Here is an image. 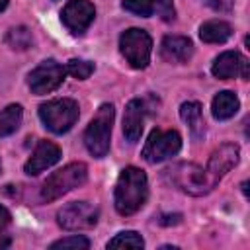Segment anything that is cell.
I'll return each instance as SVG.
<instances>
[{
    "mask_svg": "<svg viewBox=\"0 0 250 250\" xmlns=\"http://www.w3.org/2000/svg\"><path fill=\"white\" fill-rule=\"evenodd\" d=\"M148 197V182L146 174L141 168L127 166L121 170L115 184V209L119 215L129 217L137 213Z\"/></svg>",
    "mask_w": 250,
    "mask_h": 250,
    "instance_id": "cell-1",
    "label": "cell"
},
{
    "mask_svg": "<svg viewBox=\"0 0 250 250\" xmlns=\"http://www.w3.org/2000/svg\"><path fill=\"white\" fill-rule=\"evenodd\" d=\"M164 178L180 191H184L188 195H195V197L205 195L215 188V184L207 176L205 168H201L199 164H193V162H178V164L168 166L164 170Z\"/></svg>",
    "mask_w": 250,
    "mask_h": 250,
    "instance_id": "cell-2",
    "label": "cell"
},
{
    "mask_svg": "<svg viewBox=\"0 0 250 250\" xmlns=\"http://www.w3.org/2000/svg\"><path fill=\"white\" fill-rule=\"evenodd\" d=\"M88 178V166L84 162H70L66 166H62L61 170L53 172L43 188H41V197L45 201H55L59 199L61 195L80 188Z\"/></svg>",
    "mask_w": 250,
    "mask_h": 250,
    "instance_id": "cell-3",
    "label": "cell"
},
{
    "mask_svg": "<svg viewBox=\"0 0 250 250\" xmlns=\"http://www.w3.org/2000/svg\"><path fill=\"white\" fill-rule=\"evenodd\" d=\"M115 109L111 104H102L90 125L84 133V145L88 152L96 158H102L109 150V139H111V125H113Z\"/></svg>",
    "mask_w": 250,
    "mask_h": 250,
    "instance_id": "cell-4",
    "label": "cell"
},
{
    "mask_svg": "<svg viewBox=\"0 0 250 250\" xmlns=\"http://www.w3.org/2000/svg\"><path fill=\"white\" fill-rule=\"evenodd\" d=\"M78 104L70 98H59V100H49L39 105V119L43 125L57 133L62 135L66 133L78 119Z\"/></svg>",
    "mask_w": 250,
    "mask_h": 250,
    "instance_id": "cell-5",
    "label": "cell"
},
{
    "mask_svg": "<svg viewBox=\"0 0 250 250\" xmlns=\"http://www.w3.org/2000/svg\"><path fill=\"white\" fill-rule=\"evenodd\" d=\"M119 49L125 61L133 68H145L150 62V53H152V39L145 29L131 27L121 33L119 37Z\"/></svg>",
    "mask_w": 250,
    "mask_h": 250,
    "instance_id": "cell-6",
    "label": "cell"
},
{
    "mask_svg": "<svg viewBox=\"0 0 250 250\" xmlns=\"http://www.w3.org/2000/svg\"><path fill=\"white\" fill-rule=\"evenodd\" d=\"M180 148H182V137L178 131L152 129L143 146V158L150 164H156L178 154Z\"/></svg>",
    "mask_w": 250,
    "mask_h": 250,
    "instance_id": "cell-7",
    "label": "cell"
},
{
    "mask_svg": "<svg viewBox=\"0 0 250 250\" xmlns=\"http://www.w3.org/2000/svg\"><path fill=\"white\" fill-rule=\"evenodd\" d=\"M100 211L96 205L88 203V201H72L68 205H64L59 213H57V221L62 229L66 230H84V229H92L98 223Z\"/></svg>",
    "mask_w": 250,
    "mask_h": 250,
    "instance_id": "cell-8",
    "label": "cell"
},
{
    "mask_svg": "<svg viewBox=\"0 0 250 250\" xmlns=\"http://www.w3.org/2000/svg\"><path fill=\"white\" fill-rule=\"evenodd\" d=\"M64 74H66V68L62 64H59L57 61L53 59H47L43 61L37 68H33L27 76V84H29V90L37 96H43V94H49L53 90H57L62 80H64Z\"/></svg>",
    "mask_w": 250,
    "mask_h": 250,
    "instance_id": "cell-9",
    "label": "cell"
},
{
    "mask_svg": "<svg viewBox=\"0 0 250 250\" xmlns=\"http://www.w3.org/2000/svg\"><path fill=\"white\" fill-rule=\"evenodd\" d=\"M94 16H96V8L88 0H70L61 12V20L64 27L74 35L84 33L94 21Z\"/></svg>",
    "mask_w": 250,
    "mask_h": 250,
    "instance_id": "cell-10",
    "label": "cell"
},
{
    "mask_svg": "<svg viewBox=\"0 0 250 250\" xmlns=\"http://www.w3.org/2000/svg\"><path fill=\"white\" fill-rule=\"evenodd\" d=\"M238 158H240V148L232 143H225L221 145L219 148H215L209 156V162H207V176L211 178V182L217 186L219 180L229 172L232 170L236 164H238Z\"/></svg>",
    "mask_w": 250,
    "mask_h": 250,
    "instance_id": "cell-11",
    "label": "cell"
},
{
    "mask_svg": "<svg viewBox=\"0 0 250 250\" xmlns=\"http://www.w3.org/2000/svg\"><path fill=\"white\" fill-rule=\"evenodd\" d=\"M211 72L215 78H221V80H229V78L248 80V74H250L248 59L244 55H240L238 51H225L215 59Z\"/></svg>",
    "mask_w": 250,
    "mask_h": 250,
    "instance_id": "cell-12",
    "label": "cell"
},
{
    "mask_svg": "<svg viewBox=\"0 0 250 250\" xmlns=\"http://www.w3.org/2000/svg\"><path fill=\"white\" fill-rule=\"evenodd\" d=\"M121 8L133 16H141V18L160 16L166 21L172 20L176 14L172 0H123Z\"/></svg>",
    "mask_w": 250,
    "mask_h": 250,
    "instance_id": "cell-13",
    "label": "cell"
},
{
    "mask_svg": "<svg viewBox=\"0 0 250 250\" xmlns=\"http://www.w3.org/2000/svg\"><path fill=\"white\" fill-rule=\"evenodd\" d=\"M59 160H61V148L51 141H39L35 150H33V154L25 162L23 170H25L27 176H37L39 172L51 168Z\"/></svg>",
    "mask_w": 250,
    "mask_h": 250,
    "instance_id": "cell-14",
    "label": "cell"
},
{
    "mask_svg": "<svg viewBox=\"0 0 250 250\" xmlns=\"http://www.w3.org/2000/svg\"><path fill=\"white\" fill-rule=\"evenodd\" d=\"M193 55V43L184 35H166L160 43V57L166 62L182 64Z\"/></svg>",
    "mask_w": 250,
    "mask_h": 250,
    "instance_id": "cell-15",
    "label": "cell"
},
{
    "mask_svg": "<svg viewBox=\"0 0 250 250\" xmlns=\"http://www.w3.org/2000/svg\"><path fill=\"white\" fill-rule=\"evenodd\" d=\"M145 102L143 100H131L125 105V113H123V135L129 143H137L141 139L143 133V125H145Z\"/></svg>",
    "mask_w": 250,
    "mask_h": 250,
    "instance_id": "cell-16",
    "label": "cell"
},
{
    "mask_svg": "<svg viewBox=\"0 0 250 250\" xmlns=\"http://www.w3.org/2000/svg\"><path fill=\"white\" fill-rule=\"evenodd\" d=\"M180 115L188 123L191 139L193 141H201L203 135H205V119H203L201 104L199 102H186V104H182L180 105Z\"/></svg>",
    "mask_w": 250,
    "mask_h": 250,
    "instance_id": "cell-17",
    "label": "cell"
},
{
    "mask_svg": "<svg viewBox=\"0 0 250 250\" xmlns=\"http://www.w3.org/2000/svg\"><path fill=\"white\" fill-rule=\"evenodd\" d=\"M240 109V102L236 98L234 92H219L215 98H213V104H211V111H213V117L219 119V121H225V119H230L236 111Z\"/></svg>",
    "mask_w": 250,
    "mask_h": 250,
    "instance_id": "cell-18",
    "label": "cell"
},
{
    "mask_svg": "<svg viewBox=\"0 0 250 250\" xmlns=\"http://www.w3.org/2000/svg\"><path fill=\"white\" fill-rule=\"evenodd\" d=\"M230 35L232 27L223 20H211L199 27V37L205 43H225L227 39H230Z\"/></svg>",
    "mask_w": 250,
    "mask_h": 250,
    "instance_id": "cell-19",
    "label": "cell"
},
{
    "mask_svg": "<svg viewBox=\"0 0 250 250\" xmlns=\"http://www.w3.org/2000/svg\"><path fill=\"white\" fill-rule=\"evenodd\" d=\"M21 117H23V109L18 104H10L8 107L0 109V137L12 135L20 127Z\"/></svg>",
    "mask_w": 250,
    "mask_h": 250,
    "instance_id": "cell-20",
    "label": "cell"
},
{
    "mask_svg": "<svg viewBox=\"0 0 250 250\" xmlns=\"http://www.w3.org/2000/svg\"><path fill=\"white\" fill-rule=\"evenodd\" d=\"M6 43L12 47V49H18V51H25L31 47L33 43V37H31V31L23 25L20 27H12L6 35Z\"/></svg>",
    "mask_w": 250,
    "mask_h": 250,
    "instance_id": "cell-21",
    "label": "cell"
},
{
    "mask_svg": "<svg viewBox=\"0 0 250 250\" xmlns=\"http://www.w3.org/2000/svg\"><path fill=\"white\" fill-rule=\"evenodd\" d=\"M143 246H145V240H143L141 234L135 232V230L119 232V234H115V236L107 242V248H143Z\"/></svg>",
    "mask_w": 250,
    "mask_h": 250,
    "instance_id": "cell-22",
    "label": "cell"
},
{
    "mask_svg": "<svg viewBox=\"0 0 250 250\" xmlns=\"http://www.w3.org/2000/svg\"><path fill=\"white\" fill-rule=\"evenodd\" d=\"M64 68H66V72H68L70 76H74V78H78V80H86V78L94 72V64H92L90 61H80V59L68 61V64H66Z\"/></svg>",
    "mask_w": 250,
    "mask_h": 250,
    "instance_id": "cell-23",
    "label": "cell"
},
{
    "mask_svg": "<svg viewBox=\"0 0 250 250\" xmlns=\"http://www.w3.org/2000/svg\"><path fill=\"white\" fill-rule=\"evenodd\" d=\"M90 246V240L86 236H80V234H72V236H64L57 242L51 244L53 250L57 248H88Z\"/></svg>",
    "mask_w": 250,
    "mask_h": 250,
    "instance_id": "cell-24",
    "label": "cell"
},
{
    "mask_svg": "<svg viewBox=\"0 0 250 250\" xmlns=\"http://www.w3.org/2000/svg\"><path fill=\"white\" fill-rule=\"evenodd\" d=\"M205 6L213 8L215 12H230L234 6V0H201Z\"/></svg>",
    "mask_w": 250,
    "mask_h": 250,
    "instance_id": "cell-25",
    "label": "cell"
},
{
    "mask_svg": "<svg viewBox=\"0 0 250 250\" xmlns=\"http://www.w3.org/2000/svg\"><path fill=\"white\" fill-rule=\"evenodd\" d=\"M10 221H12V215H10V211H8L4 205H0V232H4V230L8 229Z\"/></svg>",
    "mask_w": 250,
    "mask_h": 250,
    "instance_id": "cell-26",
    "label": "cell"
},
{
    "mask_svg": "<svg viewBox=\"0 0 250 250\" xmlns=\"http://www.w3.org/2000/svg\"><path fill=\"white\" fill-rule=\"evenodd\" d=\"M180 221H182V215H180V213H174V215H162L160 225H178Z\"/></svg>",
    "mask_w": 250,
    "mask_h": 250,
    "instance_id": "cell-27",
    "label": "cell"
},
{
    "mask_svg": "<svg viewBox=\"0 0 250 250\" xmlns=\"http://www.w3.org/2000/svg\"><path fill=\"white\" fill-rule=\"evenodd\" d=\"M10 246V238H0V248H8Z\"/></svg>",
    "mask_w": 250,
    "mask_h": 250,
    "instance_id": "cell-28",
    "label": "cell"
},
{
    "mask_svg": "<svg viewBox=\"0 0 250 250\" xmlns=\"http://www.w3.org/2000/svg\"><path fill=\"white\" fill-rule=\"evenodd\" d=\"M6 6H8V0H0V12H2Z\"/></svg>",
    "mask_w": 250,
    "mask_h": 250,
    "instance_id": "cell-29",
    "label": "cell"
},
{
    "mask_svg": "<svg viewBox=\"0 0 250 250\" xmlns=\"http://www.w3.org/2000/svg\"><path fill=\"white\" fill-rule=\"evenodd\" d=\"M0 168H2V164H0Z\"/></svg>",
    "mask_w": 250,
    "mask_h": 250,
    "instance_id": "cell-30",
    "label": "cell"
}]
</instances>
